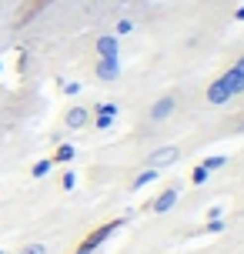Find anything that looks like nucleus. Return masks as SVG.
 Instances as JSON below:
<instances>
[{
    "mask_svg": "<svg viewBox=\"0 0 244 254\" xmlns=\"http://www.w3.org/2000/svg\"><path fill=\"white\" fill-rule=\"evenodd\" d=\"M171 157H174V151H161L154 161H157V164H164V161H171Z\"/></svg>",
    "mask_w": 244,
    "mask_h": 254,
    "instance_id": "obj_3",
    "label": "nucleus"
},
{
    "mask_svg": "<svg viewBox=\"0 0 244 254\" xmlns=\"http://www.w3.org/2000/svg\"><path fill=\"white\" fill-rule=\"evenodd\" d=\"M40 3H47V0H27V3H24V17L37 13V7H40Z\"/></svg>",
    "mask_w": 244,
    "mask_h": 254,
    "instance_id": "obj_1",
    "label": "nucleus"
},
{
    "mask_svg": "<svg viewBox=\"0 0 244 254\" xmlns=\"http://www.w3.org/2000/svg\"><path fill=\"white\" fill-rule=\"evenodd\" d=\"M171 107H174L171 101H161V104L154 107V117H164V114H171Z\"/></svg>",
    "mask_w": 244,
    "mask_h": 254,
    "instance_id": "obj_2",
    "label": "nucleus"
}]
</instances>
